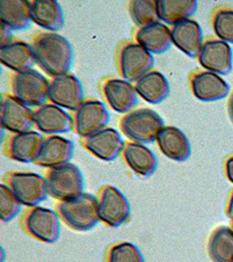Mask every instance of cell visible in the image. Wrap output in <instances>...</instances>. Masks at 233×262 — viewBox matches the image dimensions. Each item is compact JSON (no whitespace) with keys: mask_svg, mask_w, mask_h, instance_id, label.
<instances>
[{"mask_svg":"<svg viewBox=\"0 0 233 262\" xmlns=\"http://www.w3.org/2000/svg\"><path fill=\"white\" fill-rule=\"evenodd\" d=\"M35 64L50 77L66 75L72 67L74 49L68 39L54 32H40L30 43Z\"/></svg>","mask_w":233,"mask_h":262,"instance_id":"6da1fadb","label":"cell"},{"mask_svg":"<svg viewBox=\"0 0 233 262\" xmlns=\"http://www.w3.org/2000/svg\"><path fill=\"white\" fill-rule=\"evenodd\" d=\"M165 122L158 113L149 107H137L120 117L118 128L129 141L135 143L155 142Z\"/></svg>","mask_w":233,"mask_h":262,"instance_id":"7a4b0ae2","label":"cell"},{"mask_svg":"<svg viewBox=\"0 0 233 262\" xmlns=\"http://www.w3.org/2000/svg\"><path fill=\"white\" fill-rule=\"evenodd\" d=\"M56 212L60 221L76 232H88L101 222L97 211V198L86 192L74 200L58 202Z\"/></svg>","mask_w":233,"mask_h":262,"instance_id":"3957f363","label":"cell"},{"mask_svg":"<svg viewBox=\"0 0 233 262\" xmlns=\"http://www.w3.org/2000/svg\"><path fill=\"white\" fill-rule=\"evenodd\" d=\"M48 195L58 202L74 200L84 193L83 174L72 163L48 168L45 171Z\"/></svg>","mask_w":233,"mask_h":262,"instance_id":"277c9868","label":"cell"},{"mask_svg":"<svg viewBox=\"0 0 233 262\" xmlns=\"http://www.w3.org/2000/svg\"><path fill=\"white\" fill-rule=\"evenodd\" d=\"M4 181L21 206H39L48 198L45 178L37 173L12 170L6 173Z\"/></svg>","mask_w":233,"mask_h":262,"instance_id":"5b68a950","label":"cell"},{"mask_svg":"<svg viewBox=\"0 0 233 262\" xmlns=\"http://www.w3.org/2000/svg\"><path fill=\"white\" fill-rule=\"evenodd\" d=\"M48 85V79L33 69L13 73L10 78L11 94L29 107H38L45 104Z\"/></svg>","mask_w":233,"mask_h":262,"instance_id":"8992f818","label":"cell"},{"mask_svg":"<svg viewBox=\"0 0 233 262\" xmlns=\"http://www.w3.org/2000/svg\"><path fill=\"white\" fill-rule=\"evenodd\" d=\"M115 65L122 79L134 83L152 70L154 57L135 40L123 42L117 50Z\"/></svg>","mask_w":233,"mask_h":262,"instance_id":"52a82bcc","label":"cell"},{"mask_svg":"<svg viewBox=\"0 0 233 262\" xmlns=\"http://www.w3.org/2000/svg\"><path fill=\"white\" fill-rule=\"evenodd\" d=\"M96 198L101 222L108 227L116 228L128 221L131 214V206L119 189L113 185H102Z\"/></svg>","mask_w":233,"mask_h":262,"instance_id":"ba28073f","label":"cell"},{"mask_svg":"<svg viewBox=\"0 0 233 262\" xmlns=\"http://www.w3.org/2000/svg\"><path fill=\"white\" fill-rule=\"evenodd\" d=\"M60 219L52 209L37 206L27 210L22 221L23 228L28 235L38 242L52 244L60 234Z\"/></svg>","mask_w":233,"mask_h":262,"instance_id":"9c48e42d","label":"cell"},{"mask_svg":"<svg viewBox=\"0 0 233 262\" xmlns=\"http://www.w3.org/2000/svg\"><path fill=\"white\" fill-rule=\"evenodd\" d=\"M72 118L74 132L80 137H86L106 128L109 114L102 101L87 99L73 112Z\"/></svg>","mask_w":233,"mask_h":262,"instance_id":"30bf717a","label":"cell"},{"mask_svg":"<svg viewBox=\"0 0 233 262\" xmlns=\"http://www.w3.org/2000/svg\"><path fill=\"white\" fill-rule=\"evenodd\" d=\"M81 81L72 74L59 75L49 80L48 100L61 108L74 111L84 101Z\"/></svg>","mask_w":233,"mask_h":262,"instance_id":"8fae6325","label":"cell"},{"mask_svg":"<svg viewBox=\"0 0 233 262\" xmlns=\"http://www.w3.org/2000/svg\"><path fill=\"white\" fill-rule=\"evenodd\" d=\"M124 143L119 132L111 127H106L88 137H81L80 143L95 158L102 161H113L123 150Z\"/></svg>","mask_w":233,"mask_h":262,"instance_id":"7c38bea8","label":"cell"},{"mask_svg":"<svg viewBox=\"0 0 233 262\" xmlns=\"http://www.w3.org/2000/svg\"><path fill=\"white\" fill-rule=\"evenodd\" d=\"M101 92L106 104L119 114L133 111L137 104L138 95L134 85L119 78H108L102 81Z\"/></svg>","mask_w":233,"mask_h":262,"instance_id":"4fadbf2b","label":"cell"},{"mask_svg":"<svg viewBox=\"0 0 233 262\" xmlns=\"http://www.w3.org/2000/svg\"><path fill=\"white\" fill-rule=\"evenodd\" d=\"M1 127L12 133L31 130L33 126V111L12 96L2 94L0 108Z\"/></svg>","mask_w":233,"mask_h":262,"instance_id":"5bb4252c","label":"cell"},{"mask_svg":"<svg viewBox=\"0 0 233 262\" xmlns=\"http://www.w3.org/2000/svg\"><path fill=\"white\" fill-rule=\"evenodd\" d=\"M43 136L34 130L12 133L6 137L4 155L13 161L30 164L36 160L41 146Z\"/></svg>","mask_w":233,"mask_h":262,"instance_id":"9a60e30c","label":"cell"},{"mask_svg":"<svg viewBox=\"0 0 233 262\" xmlns=\"http://www.w3.org/2000/svg\"><path fill=\"white\" fill-rule=\"evenodd\" d=\"M33 127L42 133L57 135L73 130V118L61 107L45 103L33 110Z\"/></svg>","mask_w":233,"mask_h":262,"instance_id":"2e32d148","label":"cell"},{"mask_svg":"<svg viewBox=\"0 0 233 262\" xmlns=\"http://www.w3.org/2000/svg\"><path fill=\"white\" fill-rule=\"evenodd\" d=\"M197 60L207 71L227 75L232 68V51L226 42L209 39L203 43Z\"/></svg>","mask_w":233,"mask_h":262,"instance_id":"e0dca14e","label":"cell"},{"mask_svg":"<svg viewBox=\"0 0 233 262\" xmlns=\"http://www.w3.org/2000/svg\"><path fill=\"white\" fill-rule=\"evenodd\" d=\"M74 155L72 141L58 135H48L43 137L41 146L34 164L52 168L69 163Z\"/></svg>","mask_w":233,"mask_h":262,"instance_id":"ac0fdd59","label":"cell"},{"mask_svg":"<svg viewBox=\"0 0 233 262\" xmlns=\"http://www.w3.org/2000/svg\"><path fill=\"white\" fill-rule=\"evenodd\" d=\"M191 90L196 98L202 101H215L224 99L230 86L219 75L209 71L193 73L190 77Z\"/></svg>","mask_w":233,"mask_h":262,"instance_id":"d6986e66","label":"cell"},{"mask_svg":"<svg viewBox=\"0 0 233 262\" xmlns=\"http://www.w3.org/2000/svg\"><path fill=\"white\" fill-rule=\"evenodd\" d=\"M121 157L126 165L142 178L152 176L158 165L154 152L143 143L127 141L121 152Z\"/></svg>","mask_w":233,"mask_h":262,"instance_id":"ffe728a7","label":"cell"},{"mask_svg":"<svg viewBox=\"0 0 233 262\" xmlns=\"http://www.w3.org/2000/svg\"><path fill=\"white\" fill-rule=\"evenodd\" d=\"M171 41L183 54L197 58L203 46V32L200 25L193 19L180 21L171 28Z\"/></svg>","mask_w":233,"mask_h":262,"instance_id":"44dd1931","label":"cell"},{"mask_svg":"<svg viewBox=\"0 0 233 262\" xmlns=\"http://www.w3.org/2000/svg\"><path fill=\"white\" fill-rule=\"evenodd\" d=\"M155 142L161 153L174 161H185L191 156V143L188 137L174 126H165L161 128Z\"/></svg>","mask_w":233,"mask_h":262,"instance_id":"7402d4cb","label":"cell"},{"mask_svg":"<svg viewBox=\"0 0 233 262\" xmlns=\"http://www.w3.org/2000/svg\"><path fill=\"white\" fill-rule=\"evenodd\" d=\"M134 39L152 55L164 54L172 44L171 28L160 21L138 27Z\"/></svg>","mask_w":233,"mask_h":262,"instance_id":"603a6c76","label":"cell"},{"mask_svg":"<svg viewBox=\"0 0 233 262\" xmlns=\"http://www.w3.org/2000/svg\"><path fill=\"white\" fill-rule=\"evenodd\" d=\"M31 20L48 32H56L64 27L61 6L55 0L30 1Z\"/></svg>","mask_w":233,"mask_h":262,"instance_id":"cb8c5ba5","label":"cell"},{"mask_svg":"<svg viewBox=\"0 0 233 262\" xmlns=\"http://www.w3.org/2000/svg\"><path fill=\"white\" fill-rule=\"evenodd\" d=\"M138 96L150 104H158L170 95V84L161 72L152 69L133 83Z\"/></svg>","mask_w":233,"mask_h":262,"instance_id":"d4e9b609","label":"cell"},{"mask_svg":"<svg viewBox=\"0 0 233 262\" xmlns=\"http://www.w3.org/2000/svg\"><path fill=\"white\" fill-rule=\"evenodd\" d=\"M0 61L14 73L32 69L35 64L30 44L19 39H13L8 45L0 48Z\"/></svg>","mask_w":233,"mask_h":262,"instance_id":"484cf974","label":"cell"},{"mask_svg":"<svg viewBox=\"0 0 233 262\" xmlns=\"http://www.w3.org/2000/svg\"><path fill=\"white\" fill-rule=\"evenodd\" d=\"M0 20L12 31L24 30L31 23L30 1L1 0Z\"/></svg>","mask_w":233,"mask_h":262,"instance_id":"4316f807","label":"cell"},{"mask_svg":"<svg viewBox=\"0 0 233 262\" xmlns=\"http://www.w3.org/2000/svg\"><path fill=\"white\" fill-rule=\"evenodd\" d=\"M197 8L196 0H156L159 20L171 26L189 19L196 12Z\"/></svg>","mask_w":233,"mask_h":262,"instance_id":"83f0119b","label":"cell"},{"mask_svg":"<svg viewBox=\"0 0 233 262\" xmlns=\"http://www.w3.org/2000/svg\"><path fill=\"white\" fill-rule=\"evenodd\" d=\"M208 253L213 262H233V232L227 227H218L209 236Z\"/></svg>","mask_w":233,"mask_h":262,"instance_id":"f1b7e54d","label":"cell"},{"mask_svg":"<svg viewBox=\"0 0 233 262\" xmlns=\"http://www.w3.org/2000/svg\"><path fill=\"white\" fill-rule=\"evenodd\" d=\"M128 9L137 28L159 21L156 0H132L129 2Z\"/></svg>","mask_w":233,"mask_h":262,"instance_id":"f546056e","label":"cell"},{"mask_svg":"<svg viewBox=\"0 0 233 262\" xmlns=\"http://www.w3.org/2000/svg\"><path fill=\"white\" fill-rule=\"evenodd\" d=\"M107 262H146L143 253L130 242H120L109 248Z\"/></svg>","mask_w":233,"mask_h":262,"instance_id":"4dcf8cb0","label":"cell"},{"mask_svg":"<svg viewBox=\"0 0 233 262\" xmlns=\"http://www.w3.org/2000/svg\"><path fill=\"white\" fill-rule=\"evenodd\" d=\"M213 30L220 40L233 44V10H218L213 17Z\"/></svg>","mask_w":233,"mask_h":262,"instance_id":"1f68e13d","label":"cell"},{"mask_svg":"<svg viewBox=\"0 0 233 262\" xmlns=\"http://www.w3.org/2000/svg\"><path fill=\"white\" fill-rule=\"evenodd\" d=\"M20 203L18 202L9 188L5 184L0 185V219L3 222H10L20 212Z\"/></svg>","mask_w":233,"mask_h":262,"instance_id":"d6a6232c","label":"cell"},{"mask_svg":"<svg viewBox=\"0 0 233 262\" xmlns=\"http://www.w3.org/2000/svg\"><path fill=\"white\" fill-rule=\"evenodd\" d=\"M12 40H13L12 31L1 23V26H0V48L8 45Z\"/></svg>","mask_w":233,"mask_h":262,"instance_id":"836d02e7","label":"cell"},{"mask_svg":"<svg viewBox=\"0 0 233 262\" xmlns=\"http://www.w3.org/2000/svg\"><path fill=\"white\" fill-rule=\"evenodd\" d=\"M225 173L228 180L233 184V156L228 158L225 163Z\"/></svg>","mask_w":233,"mask_h":262,"instance_id":"e575fe53","label":"cell"},{"mask_svg":"<svg viewBox=\"0 0 233 262\" xmlns=\"http://www.w3.org/2000/svg\"><path fill=\"white\" fill-rule=\"evenodd\" d=\"M226 215L230 220H233V192L230 195V200L228 203L227 209H226Z\"/></svg>","mask_w":233,"mask_h":262,"instance_id":"d590c367","label":"cell"},{"mask_svg":"<svg viewBox=\"0 0 233 262\" xmlns=\"http://www.w3.org/2000/svg\"><path fill=\"white\" fill-rule=\"evenodd\" d=\"M228 113H229L230 121L233 123V92L231 93L229 101H228Z\"/></svg>","mask_w":233,"mask_h":262,"instance_id":"8d00e7d4","label":"cell"},{"mask_svg":"<svg viewBox=\"0 0 233 262\" xmlns=\"http://www.w3.org/2000/svg\"><path fill=\"white\" fill-rule=\"evenodd\" d=\"M231 230H232V232H233V222H232V223H231Z\"/></svg>","mask_w":233,"mask_h":262,"instance_id":"74e56055","label":"cell"}]
</instances>
